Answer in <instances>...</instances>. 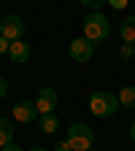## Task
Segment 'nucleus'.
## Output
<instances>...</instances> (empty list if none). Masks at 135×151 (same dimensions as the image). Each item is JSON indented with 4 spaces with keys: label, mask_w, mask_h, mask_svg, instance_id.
Listing matches in <instances>:
<instances>
[{
    "label": "nucleus",
    "mask_w": 135,
    "mask_h": 151,
    "mask_svg": "<svg viewBox=\"0 0 135 151\" xmlns=\"http://www.w3.org/2000/svg\"><path fill=\"white\" fill-rule=\"evenodd\" d=\"M65 140L73 151H89V148H95V132L89 124H70Z\"/></svg>",
    "instance_id": "nucleus-3"
},
{
    "label": "nucleus",
    "mask_w": 135,
    "mask_h": 151,
    "mask_svg": "<svg viewBox=\"0 0 135 151\" xmlns=\"http://www.w3.org/2000/svg\"><path fill=\"white\" fill-rule=\"evenodd\" d=\"M3 151H25V148H22V146H16V143H8Z\"/></svg>",
    "instance_id": "nucleus-19"
},
{
    "label": "nucleus",
    "mask_w": 135,
    "mask_h": 151,
    "mask_svg": "<svg viewBox=\"0 0 135 151\" xmlns=\"http://www.w3.org/2000/svg\"><path fill=\"white\" fill-rule=\"evenodd\" d=\"M119 57L122 60H135V43H122L119 46Z\"/></svg>",
    "instance_id": "nucleus-13"
},
{
    "label": "nucleus",
    "mask_w": 135,
    "mask_h": 151,
    "mask_svg": "<svg viewBox=\"0 0 135 151\" xmlns=\"http://www.w3.org/2000/svg\"><path fill=\"white\" fill-rule=\"evenodd\" d=\"M8 57H11V62H16V65H27L30 62V46L25 41H14L11 49H8Z\"/></svg>",
    "instance_id": "nucleus-8"
},
{
    "label": "nucleus",
    "mask_w": 135,
    "mask_h": 151,
    "mask_svg": "<svg viewBox=\"0 0 135 151\" xmlns=\"http://www.w3.org/2000/svg\"><path fill=\"white\" fill-rule=\"evenodd\" d=\"M108 6L119 11V8H124V6H127V0H108Z\"/></svg>",
    "instance_id": "nucleus-17"
},
{
    "label": "nucleus",
    "mask_w": 135,
    "mask_h": 151,
    "mask_svg": "<svg viewBox=\"0 0 135 151\" xmlns=\"http://www.w3.org/2000/svg\"><path fill=\"white\" fill-rule=\"evenodd\" d=\"M11 116H14L19 124H32V122H38V119H41V113H38V108H35L32 103L19 100V103L11 108Z\"/></svg>",
    "instance_id": "nucleus-6"
},
{
    "label": "nucleus",
    "mask_w": 135,
    "mask_h": 151,
    "mask_svg": "<svg viewBox=\"0 0 135 151\" xmlns=\"http://www.w3.org/2000/svg\"><path fill=\"white\" fill-rule=\"evenodd\" d=\"M14 127H11V122L8 119H0V148H6L8 143H14Z\"/></svg>",
    "instance_id": "nucleus-11"
},
{
    "label": "nucleus",
    "mask_w": 135,
    "mask_h": 151,
    "mask_svg": "<svg viewBox=\"0 0 135 151\" xmlns=\"http://www.w3.org/2000/svg\"><path fill=\"white\" fill-rule=\"evenodd\" d=\"M89 151H97V148H89Z\"/></svg>",
    "instance_id": "nucleus-22"
},
{
    "label": "nucleus",
    "mask_w": 135,
    "mask_h": 151,
    "mask_svg": "<svg viewBox=\"0 0 135 151\" xmlns=\"http://www.w3.org/2000/svg\"><path fill=\"white\" fill-rule=\"evenodd\" d=\"M8 49H11V41H6V38L0 35V54H8Z\"/></svg>",
    "instance_id": "nucleus-16"
},
{
    "label": "nucleus",
    "mask_w": 135,
    "mask_h": 151,
    "mask_svg": "<svg viewBox=\"0 0 135 151\" xmlns=\"http://www.w3.org/2000/svg\"><path fill=\"white\" fill-rule=\"evenodd\" d=\"M119 38L124 43H135V16H127L122 27H119Z\"/></svg>",
    "instance_id": "nucleus-9"
},
{
    "label": "nucleus",
    "mask_w": 135,
    "mask_h": 151,
    "mask_svg": "<svg viewBox=\"0 0 135 151\" xmlns=\"http://www.w3.org/2000/svg\"><path fill=\"white\" fill-rule=\"evenodd\" d=\"M81 6H87V8H92V11H100V6L103 3H108V0H79Z\"/></svg>",
    "instance_id": "nucleus-14"
},
{
    "label": "nucleus",
    "mask_w": 135,
    "mask_h": 151,
    "mask_svg": "<svg viewBox=\"0 0 135 151\" xmlns=\"http://www.w3.org/2000/svg\"><path fill=\"white\" fill-rule=\"evenodd\" d=\"M0 35L6 38V41H22V35H25V22H22V16H16V14H8L3 22H0Z\"/></svg>",
    "instance_id": "nucleus-4"
},
{
    "label": "nucleus",
    "mask_w": 135,
    "mask_h": 151,
    "mask_svg": "<svg viewBox=\"0 0 135 151\" xmlns=\"http://www.w3.org/2000/svg\"><path fill=\"white\" fill-rule=\"evenodd\" d=\"M6 94H8V81L3 78V76H0V100H3Z\"/></svg>",
    "instance_id": "nucleus-15"
},
{
    "label": "nucleus",
    "mask_w": 135,
    "mask_h": 151,
    "mask_svg": "<svg viewBox=\"0 0 135 151\" xmlns=\"http://www.w3.org/2000/svg\"><path fill=\"white\" fill-rule=\"evenodd\" d=\"M54 151H73V148L68 146V140H62V143H57V146H54Z\"/></svg>",
    "instance_id": "nucleus-18"
},
{
    "label": "nucleus",
    "mask_w": 135,
    "mask_h": 151,
    "mask_svg": "<svg viewBox=\"0 0 135 151\" xmlns=\"http://www.w3.org/2000/svg\"><path fill=\"white\" fill-rule=\"evenodd\" d=\"M130 138H132V143H135V122L130 124Z\"/></svg>",
    "instance_id": "nucleus-20"
},
{
    "label": "nucleus",
    "mask_w": 135,
    "mask_h": 151,
    "mask_svg": "<svg viewBox=\"0 0 135 151\" xmlns=\"http://www.w3.org/2000/svg\"><path fill=\"white\" fill-rule=\"evenodd\" d=\"M119 111V97L111 92H95L89 97V113L97 119H108Z\"/></svg>",
    "instance_id": "nucleus-2"
},
{
    "label": "nucleus",
    "mask_w": 135,
    "mask_h": 151,
    "mask_svg": "<svg viewBox=\"0 0 135 151\" xmlns=\"http://www.w3.org/2000/svg\"><path fill=\"white\" fill-rule=\"evenodd\" d=\"M81 30H84V38H89L92 43H100V41H105V38L111 35V22L100 11H92V14L84 16Z\"/></svg>",
    "instance_id": "nucleus-1"
},
{
    "label": "nucleus",
    "mask_w": 135,
    "mask_h": 151,
    "mask_svg": "<svg viewBox=\"0 0 135 151\" xmlns=\"http://www.w3.org/2000/svg\"><path fill=\"white\" fill-rule=\"evenodd\" d=\"M57 100H60V94H57L51 86H43L41 92H38V100H35V108L41 116H46V113H54V105Z\"/></svg>",
    "instance_id": "nucleus-7"
},
{
    "label": "nucleus",
    "mask_w": 135,
    "mask_h": 151,
    "mask_svg": "<svg viewBox=\"0 0 135 151\" xmlns=\"http://www.w3.org/2000/svg\"><path fill=\"white\" fill-rule=\"evenodd\" d=\"M119 105L122 108H135V86H122L119 89Z\"/></svg>",
    "instance_id": "nucleus-12"
},
{
    "label": "nucleus",
    "mask_w": 135,
    "mask_h": 151,
    "mask_svg": "<svg viewBox=\"0 0 135 151\" xmlns=\"http://www.w3.org/2000/svg\"><path fill=\"white\" fill-rule=\"evenodd\" d=\"M30 151H49V148H43V146H32Z\"/></svg>",
    "instance_id": "nucleus-21"
},
{
    "label": "nucleus",
    "mask_w": 135,
    "mask_h": 151,
    "mask_svg": "<svg viewBox=\"0 0 135 151\" xmlns=\"http://www.w3.org/2000/svg\"><path fill=\"white\" fill-rule=\"evenodd\" d=\"M70 57H73V60L76 62H89L92 60V54H95V43L89 41V38H73V41H70Z\"/></svg>",
    "instance_id": "nucleus-5"
},
{
    "label": "nucleus",
    "mask_w": 135,
    "mask_h": 151,
    "mask_svg": "<svg viewBox=\"0 0 135 151\" xmlns=\"http://www.w3.org/2000/svg\"><path fill=\"white\" fill-rule=\"evenodd\" d=\"M38 127H41V132H46V135H54V132L60 129V119H57L54 113H46V116L38 119Z\"/></svg>",
    "instance_id": "nucleus-10"
}]
</instances>
